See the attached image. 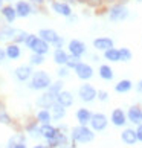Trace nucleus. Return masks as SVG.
Masks as SVG:
<instances>
[{"instance_id":"obj_48","label":"nucleus","mask_w":142,"mask_h":148,"mask_svg":"<svg viewBox=\"0 0 142 148\" xmlns=\"http://www.w3.org/2000/svg\"><path fill=\"white\" fill-rule=\"evenodd\" d=\"M5 2H11V0H5Z\"/></svg>"},{"instance_id":"obj_35","label":"nucleus","mask_w":142,"mask_h":148,"mask_svg":"<svg viewBox=\"0 0 142 148\" xmlns=\"http://www.w3.org/2000/svg\"><path fill=\"white\" fill-rule=\"evenodd\" d=\"M69 67H67V66H60V69H58V72H57V75L60 76V78H67V76L70 75V72H69Z\"/></svg>"},{"instance_id":"obj_17","label":"nucleus","mask_w":142,"mask_h":148,"mask_svg":"<svg viewBox=\"0 0 142 148\" xmlns=\"http://www.w3.org/2000/svg\"><path fill=\"white\" fill-rule=\"evenodd\" d=\"M121 140L124 142L125 145H134L138 140V134H136V130L134 128H124L121 131Z\"/></svg>"},{"instance_id":"obj_29","label":"nucleus","mask_w":142,"mask_h":148,"mask_svg":"<svg viewBox=\"0 0 142 148\" xmlns=\"http://www.w3.org/2000/svg\"><path fill=\"white\" fill-rule=\"evenodd\" d=\"M104 60H107L108 63H119L121 61V57H119V49L112 47L108 51L104 52Z\"/></svg>"},{"instance_id":"obj_31","label":"nucleus","mask_w":142,"mask_h":148,"mask_svg":"<svg viewBox=\"0 0 142 148\" xmlns=\"http://www.w3.org/2000/svg\"><path fill=\"white\" fill-rule=\"evenodd\" d=\"M119 57H121V61L122 63H130L133 58V53L128 47H121L119 49Z\"/></svg>"},{"instance_id":"obj_19","label":"nucleus","mask_w":142,"mask_h":148,"mask_svg":"<svg viewBox=\"0 0 142 148\" xmlns=\"http://www.w3.org/2000/svg\"><path fill=\"white\" fill-rule=\"evenodd\" d=\"M92 113L89 108H84V107H81V108H78L76 110V113H75V118H76V121H78V124H81V125H89L90 124V119H92Z\"/></svg>"},{"instance_id":"obj_3","label":"nucleus","mask_w":142,"mask_h":148,"mask_svg":"<svg viewBox=\"0 0 142 148\" xmlns=\"http://www.w3.org/2000/svg\"><path fill=\"white\" fill-rule=\"evenodd\" d=\"M25 46L29 49L31 52H34V53H40V55H46V53H49V43L47 41H45L41 37H38V34L37 35H34V34H29L28 35V38H26V41H25Z\"/></svg>"},{"instance_id":"obj_34","label":"nucleus","mask_w":142,"mask_h":148,"mask_svg":"<svg viewBox=\"0 0 142 148\" xmlns=\"http://www.w3.org/2000/svg\"><path fill=\"white\" fill-rule=\"evenodd\" d=\"M28 133L31 138H40L41 133H40V127H37V124H31L28 125Z\"/></svg>"},{"instance_id":"obj_45","label":"nucleus","mask_w":142,"mask_h":148,"mask_svg":"<svg viewBox=\"0 0 142 148\" xmlns=\"http://www.w3.org/2000/svg\"><path fill=\"white\" fill-rule=\"evenodd\" d=\"M34 148H46V147H45V145H35Z\"/></svg>"},{"instance_id":"obj_30","label":"nucleus","mask_w":142,"mask_h":148,"mask_svg":"<svg viewBox=\"0 0 142 148\" xmlns=\"http://www.w3.org/2000/svg\"><path fill=\"white\" fill-rule=\"evenodd\" d=\"M11 116L6 112V107H5L3 102H0V124H5V125H11Z\"/></svg>"},{"instance_id":"obj_14","label":"nucleus","mask_w":142,"mask_h":148,"mask_svg":"<svg viewBox=\"0 0 142 148\" xmlns=\"http://www.w3.org/2000/svg\"><path fill=\"white\" fill-rule=\"evenodd\" d=\"M92 46H93L95 51L106 52V51H108V49L115 47V41L112 40L110 37H98V38H95V40H93Z\"/></svg>"},{"instance_id":"obj_43","label":"nucleus","mask_w":142,"mask_h":148,"mask_svg":"<svg viewBox=\"0 0 142 148\" xmlns=\"http://www.w3.org/2000/svg\"><path fill=\"white\" fill-rule=\"evenodd\" d=\"M32 3H35V5H43L45 3V0H31Z\"/></svg>"},{"instance_id":"obj_24","label":"nucleus","mask_w":142,"mask_h":148,"mask_svg":"<svg viewBox=\"0 0 142 148\" xmlns=\"http://www.w3.org/2000/svg\"><path fill=\"white\" fill-rule=\"evenodd\" d=\"M98 75H99V78L104 79V81H112L115 78V72L110 67V64H101L99 67H98Z\"/></svg>"},{"instance_id":"obj_39","label":"nucleus","mask_w":142,"mask_h":148,"mask_svg":"<svg viewBox=\"0 0 142 148\" xmlns=\"http://www.w3.org/2000/svg\"><path fill=\"white\" fill-rule=\"evenodd\" d=\"M102 2H106V0H87V3H89L90 6H93V8H96V6H99V5H102Z\"/></svg>"},{"instance_id":"obj_13","label":"nucleus","mask_w":142,"mask_h":148,"mask_svg":"<svg viewBox=\"0 0 142 148\" xmlns=\"http://www.w3.org/2000/svg\"><path fill=\"white\" fill-rule=\"evenodd\" d=\"M32 73H34V70H32L31 64H21V66H19V67L14 70L15 78H17L20 83H26V81H29Z\"/></svg>"},{"instance_id":"obj_46","label":"nucleus","mask_w":142,"mask_h":148,"mask_svg":"<svg viewBox=\"0 0 142 148\" xmlns=\"http://www.w3.org/2000/svg\"><path fill=\"white\" fill-rule=\"evenodd\" d=\"M134 2H138V3H142V0H134Z\"/></svg>"},{"instance_id":"obj_6","label":"nucleus","mask_w":142,"mask_h":148,"mask_svg":"<svg viewBox=\"0 0 142 148\" xmlns=\"http://www.w3.org/2000/svg\"><path fill=\"white\" fill-rule=\"evenodd\" d=\"M78 96L83 102H93L98 98V90L92 84H81L78 89Z\"/></svg>"},{"instance_id":"obj_9","label":"nucleus","mask_w":142,"mask_h":148,"mask_svg":"<svg viewBox=\"0 0 142 148\" xmlns=\"http://www.w3.org/2000/svg\"><path fill=\"white\" fill-rule=\"evenodd\" d=\"M90 127L93 131H104L108 125V118L104 113H93L90 119Z\"/></svg>"},{"instance_id":"obj_5","label":"nucleus","mask_w":142,"mask_h":148,"mask_svg":"<svg viewBox=\"0 0 142 148\" xmlns=\"http://www.w3.org/2000/svg\"><path fill=\"white\" fill-rule=\"evenodd\" d=\"M38 37H41L45 41H47L51 46L55 47H63V37L58 35V32L55 29H49V28H43L38 31Z\"/></svg>"},{"instance_id":"obj_18","label":"nucleus","mask_w":142,"mask_h":148,"mask_svg":"<svg viewBox=\"0 0 142 148\" xmlns=\"http://www.w3.org/2000/svg\"><path fill=\"white\" fill-rule=\"evenodd\" d=\"M69 51H64L63 47H55V51H54V63H55L57 66H66L67 60H69Z\"/></svg>"},{"instance_id":"obj_37","label":"nucleus","mask_w":142,"mask_h":148,"mask_svg":"<svg viewBox=\"0 0 142 148\" xmlns=\"http://www.w3.org/2000/svg\"><path fill=\"white\" fill-rule=\"evenodd\" d=\"M96 99L101 101V102H107L108 101V92L107 90H98V98Z\"/></svg>"},{"instance_id":"obj_1","label":"nucleus","mask_w":142,"mask_h":148,"mask_svg":"<svg viewBox=\"0 0 142 148\" xmlns=\"http://www.w3.org/2000/svg\"><path fill=\"white\" fill-rule=\"evenodd\" d=\"M52 84V78L49 76V73L46 70H37L32 73L28 87L31 90H38V92H45L47 90Z\"/></svg>"},{"instance_id":"obj_12","label":"nucleus","mask_w":142,"mask_h":148,"mask_svg":"<svg viewBox=\"0 0 142 148\" xmlns=\"http://www.w3.org/2000/svg\"><path fill=\"white\" fill-rule=\"evenodd\" d=\"M110 122L115 127H125V124L128 122L127 113H125L122 108H113L110 113Z\"/></svg>"},{"instance_id":"obj_10","label":"nucleus","mask_w":142,"mask_h":148,"mask_svg":"<svg viewBox=\"0 0 142 148\" xmlns=\"http://www.w3.org/2000/svg\"><path fill=\"white\" fill-rule=\"evenodd\" d=\"M51 8H52V11L55 14L61 15V17H66V18H69L70 15L73 14L72 6H70L67 2H61V0H54L52 5H51Z\"/></svg>"},{"instance_id":"obj_44","label":"nucleus","mask_w":142,"mask_h":148,"mask_svg":"<svg viewBox=\"0 0 142 148\" xmlns=\"http://www.w3.org/2000/svg\"><path fill=\"white\" fill-rule=\"evenodd\" d=\"M78 3H87V0H76Z\"/></svg>"},{"instance_id":"obj_26","label":"nucleus","mask_w":142,"mask_h":148,"mask_svg":"<svg viewBox=\"0 0 142 148\" xmlns=\"http://www.w3.org/2000/svg\"><path fill=\"white\" fill-rule=\"evenodd\" d=\"M132 89H133V83H132V79H127V78L118 81L115 84V92L116 93H128Z\"/></svg>"},{"instance_id":"obj_25","label":"nucleus","mask_w":142,"mask_h":148,"mask_svg":"<svg viewBox=\"0 0 142 148\" xmlns=\"http://www.w3.org/2000/svg\"><path fill=\"white\" fill-rule=\"evenodd\" d=\"M6 49V55H8V60H19L21 57V49L19 46V43H9V45L5 47Z\"/></svg>"},{"instance_id":"obj_21","label":"nucleus","mask_w":142,"mask_h":148,"mask_svg":"<svg viewBox=\"0 0 142 148\" xmlns=\"http://www.w3.org/2000/svg\"><path fill=\"white\" fill-rule=\"evenodd\" d=\"M0 14L5 17V20L8 21V23H14L15 18L19 17L17 15V9H15V6H12V5H5V6L2 8V11H0Z\"/></svg>"},{"instance_id":"obj_27","label":"nucleus","mask_w":142,"mask_h":148,"mask_svg":"<svg viewBox=\"0 0 142 148\" xmlns=\"http://www.w3.org/2000/svg\"><path fill=\"white\" fill-rule=\"evenodd\" d=\"M52 113L49 108H40L37 112V122L38 124H51L52 122Z\"/></svg>"},{"instance_id":"obj_42","label":"nucleus","mask_w":142,"mask_h":148,"mask_svg":"<svg viewBox=\"0 0 142 148\" xmlns=\"http://www.w3.org/2000/svg\"><path fill=\"white\" fill-rule=\"evenodd\" d=\"M136 92H138V93H141V95H142V78L138 81V83H136Z\"/></svg>"},{"instance_id":"obj_28","label":"nucleus","mask_w":142,"mask_h":148,"mask_svg":"<svg viewBox=\"0 0 142 148\" xmlns=\"http://www.w3.org/2000/svg\"><path fill=\"white\" fill-rule=\"evenodd\" d=\"M15 29H17V28H12V26L2 28V29H0V41H12L14 43Z\"/></svg>"},{"instance_id":"obj_47","label":"nucleus","mask_w":142,"mask_h":148,"mask_svg":"<svg viewBox=\"0 0 142 148\" xmlns=\"http://www.w3.org/2000/svg\"><path fill=\"white\" fill-rule=\"evenodd\" d=\"M106 2H116V0H106Z\"/></svg>"},{"instance_id":"obj_36","label":"nucleus","mask_w":142,"mask_h":148,"mask_svg":"<svg viewBox=\"0 0 142 148\" xmlns=\"http://www.w3.org/2000/svg\"><path fill=\"white\" fill-rule=\"evenodd\" d=\"M63 87H64V83H63V79H60V81H57V83H52L49 89H51L52 92H55V93H60L63 90Z\"/></svg>"},{"instance_id":"obj_11","label":"nucleus","mask_w":142,"mask_h":148,"mask_svg":"<svg viewBox=\"0 0 142 148\" xmlns=\"http://www.w3.org/2000/svg\"><path fill=\"white\" fill-rule=\"evenodd\" d=\"M67 51L70 55H76V57H83L84 53L87 52V47H86V43L78 40V38H73L67 43Z\"/></svg>"},{"instance_id":"obj_4","label":"nucleus","mask_w":142,"mask_h":148,"mask_svg":"<svg viewBox=\"0 0 142 148\" xmlns=\"http://www.w3.org/2000/svg\"><path fill=\"white\" fill-rule=\"evenodd\" d=\"M108 20L113 21V23H119V21H124L128 18L130 15V11L128 8L125 6L124 3H115L113 6H110V9H108Z\"/></svg>"},{"instance_id":"obj_16","label":"nucleus","mask_w":142,"mask_h":148,"mask_svg":"<svg viewBox=\"0 0 142 148\" xmlns=\"http://www.w3.org/2000/svg\"><path fill=\"white\" fill-rule=\"evenodd\" d=\"M127 118H128V122L134 125L142 124V108L139 106H132L127 110Z\"/></svg>"},{"instance_id":"obj_20","label":"nucleus","mask_w":142,"mask_h":148,"mask_svg":"<svg viewBox=\"0 0 142 148\" xmlns=\"http://www.w3.org/2000/svg\"><path fill=\"white\" fill-rule=\"evenodd\" d=\"M57 102L58 104H61V106H64V107H72L73 106V95L70 93L69 90H61L58 93V96H57Z\"/></svg>"},{"instance_id":"obj_40","label":"nucleus","mask_w":142,"mask_h":148,"mask_svg":"<svg viewBox=\"0 0 142 148\" xmlns=\"http://www.w3.org/2000/svg\"><path fill=\"white\" fill-rule=\"evenodd\" d=\"M136 134H138V140L142 142V124L136 125Z\"/></svg>"},{"instance_id":"obj_2","label":"nucleus","mask_w":142,"mask_h":148,"mask_svg":"<svg viewBox=\"0 0 142 148\" xmlns=\"http://www.w3.org/2000/svg\"><path fill=\"white\" fill-rule=\"evenodd\" d=\"M70 139L72 142H78V144H89L95 139V131L89 125L80 124L70 130Z\"/></svg>"},{"instance_id":"obj_32","label":"nucleus","mask_w":142,"mask_h":148,"mask_svg":"<svg viewBox=\"0 0 142 148\" xmlns=\"http://www.w3.org/2000/svg\"><path fill=\"white\" fill-rule=\"evenodd\" d=\"M29 63H31V66H41V64H45V55H40V53H34V52H32L31 57H29Z\"/></svg>"},{"instance_id":"obj_33","label":"nucleus","mask_w":142,"mask_h":148,"mask_svg":"<svg viewBox=\"0 0 142 148\" xmlns=\"http://www.w3.org/2000/svg\"><path fill=\"white\" fill-rule=\"evenodd\" d=\"M81 63V57H76V55H69V60H67V63L66 66L69 69H75L76 66H78Z\"/></svg>"},{"instance_id":"obj_41","label":"nucleus","mask_w":142,"mask_h":148,"mask_svg":"<svg viewBox=\"0 0 142 148\" xmlns=\"http://www.w3.org/2000/svg\"><path fill=\"white\" fill-rule=\"evenodd\" d=\"M6 58H8V55H6V49L0 47V63H2V61H5Z\"/></svg>"},{"instance_id":"obj_38","label":"nucleus","mask_w":142,"mask_h":148,"mask_svg":"<svg viewBox=\"0 0 142 148\" xmlns=\"http://www.w3.org/2000/svg\"><path fill=\"white\" fill-rule=\"evenodd\" d=\"M6 148H28L25 145V142H12V140H9V144Z\"/></svg>"},{"instance_id":"obj_7","label":"nucleus","mask_w":142,"mask_h":148,"mask_svg":"<svg viewBox=\"0 0 142 148\" xmlns=\"http://www.w3.org/2000/svg\"><path fill=\"white\" fill-rule=\"evenodd\" d=\"M57 96H58V93L52 92L51 89H47V90L43 92V95L37 99V106L40 108H51L54 104L57 102Z\"/></svg>"},{"instance_id":"obj_8","label":"nucleus","mask_w":142,"mask_h":148,"mask_svg":"<svg viewBox=\"0 0 142 148\" xmlns=\"http://www.w3.org/2000/svg\"><path fill=\"white\" fill-rule=\"evenodd\" d=\"M73 72L76 75V78H80L81 81H89V79L93 78V75H95L93 67H92L90 64H87V63H83V61L73 69Z\"/></svg>"},{"instance_id":"obj_22","label":"nucleus","mask_w":142,"mask_h":148,"mask_svg":"<svg viewBox=\"0 0 142 148\" xmlns=\"http://www.w3.org/2000/svg\"><path fill=\"white\" fill-rule=\"evenodd\" d=\"M58 128H55L52 124H41L40 127V133H41V138H45L46 140L55 138V136L58 134Z\"/></svg>"},{"instance_id":"obj_15","label":"nucleus","mask_w":142,"mask_h":148,"mask_svg":"<svg viewBox=\"0 0 142 148\" xmlns=\"http://www.w3.org/2000/svg\"><path fill=\"white\" fill-rule=\"evenodd\" d=\"M15 9H17V15L20 18H26L34 12L32 5L28 2V0H19V2L15 3Z\"/></svg>"},{"instance_id":"obj_23","label":"nucleus","mask_w":142,"mask_h":148,"mask_svg":"<svg viewBox=\"0 0 142 148\" xmlns=\"http://www.w3.org/2000/svg\"><path fill=\"white\" fill-rule=\"evenodd\" d=\"M51 110V113H52V119L54 121H61V119H64V116H66V113H67V108L64 107V106H61V104H58V102H55L54 106L49 108Z\"/></svg>"}]
</instances>
